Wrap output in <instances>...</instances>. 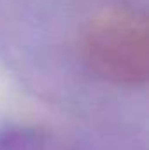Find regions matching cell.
<instances>
[{
    "label": "cell",
    "mask_w": 149,
    "mask_h": 150,
    "mask_svg": "<svg viewBox=\"0 0 149 150\" xmlns=\"http://www.w3.org/2000/svg\"><path fill=\"white\" fill-rule=\"evenodd\" d=\"M0 150H149L30 105L0 112Z\"/></svg>",
    "instance_id": "obj_1"
}]
</instances>
